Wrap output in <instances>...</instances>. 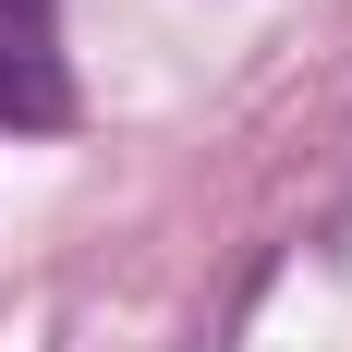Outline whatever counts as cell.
I'll return each mask as SVG.
<instances>
[{
  "label": "cell",
  "mask_w": 352,
  "mask_h": 352,
  "mask_svg": "<svg viewBox=\"0 0 352 352\" xmlns=\"http://www.w3.org/2000/svg\"><path fill=\"white\" fill-rule=\"evenodd\" d=\"M0 122H12V134H61L73 122L61 0H0Z\"/></svg>",
  "instance_id": "6da1fadb"
}]
</instances>
